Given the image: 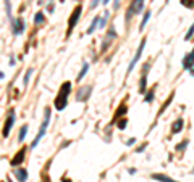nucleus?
Instances as JSON below:
<instances>
[{"mask_svg":"<svg viewBox=\"0 0 194 182\" xmlns=\"http://www.w3.org/2000/svg\"><path fill=\"white\" fill-rule=\"evenodd\" d=\"M70 94H71V82L66 81V82L62 84V87L58 90V95L55 99V108L58 110V111L65 110V106L68 105V95Z\"/></svg>","mask_w":194,"mask_h":182,"instance_id":"f257e3e1","label":"nucleus"},{"mask_svg":"<svg viewBox=\"0 0 194 182\" xmlns=\"http://www.w3.org/2000/svg\"><path fill=\"white\" fill-rule=\"evenodd\" d=\"M49 124H50V108H45V119H44V123L40 124L39 134H37V135H36V139L32 140V143H31V148H36V147H37V143H39L40 139L44 137V134H45V131H47V127H49Z\"/></svg>","mask_w":194,"mask_h":182,"instance_id":"f03ea898","label":"nucleus"},{"mask_svg":"<svg viewBox=\"0 0 194 182\" xmlns=\"http://www.w3.org/2000/svg\"><path fill=\"white\" fill-rule=\"evenodd\" d=\"M142 7H144V0H133L131 5H129V8L126 10V23H129V20H131L134 15L141 13Z\"/></svg>","mask_w":194,"mask_h":182,"instance_id":"7ed1b4c3","label":"nucleus"},{"mask_svg":"<svg viewBox=\"0 0 194 182\" xmlns=\"http://www.w3.org/2000/svg\"><path fill=\"white\" fill-rule=\"evenodd\" d=\"M81 11H83V7H81V5H78L75 10H73V13H71V16H70V20H68V34L73 31V28L76 26V23L79 21Z\"/></svg>","mask_w":194,"mask_h":182,"instance_id":"20e7f679","label":"nucleus"},{"mask_svg":"<svg viewBox=\"0 0 194 182\" xmlns=\"http://www.w3.org/2000/svg\"><path fill=\"white\" fill-rule=\"evenodd\" d=\"M146 40H147V39H142V40H141L139 47H138V52H136V55H134V57H133V60H131V63H129V66H128V73H131V71L134 69L136 63L139 61L141 55H142V50H144V47H146Z\"/></svg>","mask_w":194,"mask_h":182,"instance_id":"39448f33","label":"nucleus"},{"mask_svg":"<svg viewBox=\"0 0 194 182\" xmlns=\"http://www.w3.org/2000/svg\"><path fill=\"white\" fill-rule=\"evenodd\" d=\"M13 124H15V110H10L8 118H7L5 124H3V137H8V135H10Z\"/></svg>","mask_w":194,"mask_h":182,"instance_id":"423d86ee","label":"nucleus"},{"mask_svg":"<svg viewBox=\"0 0 194 182\" xmlns=\"http://www.w3.org/2000/svg\"><path fill=\"white\" fill-rule=\"evenodd\" d=\"M11 26H13V34H23L24 32V20L23 18H16V20L11 21Z\"/></svg>","mask_w":194,"mask_h":182,"instance_id":"0eeeda50","label":"nucleus"},{"mask_svg":"<svg viewBox=\"0 0 194 182\" xmlns=\"http://www.w3.org/2000/svg\"><path fill=\"white\" fill-rule=\"evenodd\" d=\"M147 71H149V63L144 64L142 68V76H141V84H139V94H146V84H147Z\"/></svg>","mask_w":194,"mask_h":182,"instance_id":"6e6552de","label":"nucleus"},{"mask_svg":"<svg viewBox=\"0 0 194 182\" xmlns=\"http://www.w3.org/2000/svg\"><path fill=\"white\" fill-rule=\"evenodd\" d=\"M193 60H194V52H189L183 60V68L188 69L191 76H193Z\"/></svg>","mask_w":194,"mask_h":182,"instance_id":"1a4fd4ad","label":"nucleus"},{"mask_svg":"<svg viewBox=\"0 0 194 182\" xmlns=\"http://www.w3.org/2000/svg\"><path fill=\"white\" fill-rule=\"evenodd\" d=\"M24 155H26V148L23 147L20 152L15 155V158H13V160L10 161V163H11V166H18V164H21V163L24 161Z\"/></svg>","mask_w":194,"mask_h":182,"instance_id":"9d476101","label":"nucleus"},{"mask_svg":"<svg viewBox=\"0 0 194 182\" xmlns=\"http://www.w3.org/2000/svg\"><path fill=\"white\" fill-rule=\"evenodd\" d=\"M117 37V32H115V29L112 28V29L109 31V34H107V37H105V42H104V45H102V50H105L107 49V45L112 42V39H115Z\"/></svg>","mask_w":194,"mask_h":182,"instance_id":"9b49d317","label":"nucleus"},{"mask_svg":"<svg viewBox=\"0 0 194 182\" xmlns=\"http://www.w3.org/2000/svg\"><path fill=\"white\" fill-rule=\"evenodd\" d=\"M15 176L16 179L20 182H26V179H28V172H26V169H15Z\"/></svg>","mask_w":194,"mask_h":182,"instance_id":"f8f14e48","label":"nucleus"},{"mask_svg":"<svg viewBox=\"0 0 194 182\" xmlns=\"http://www.w3.org/2000/svg\"><path fill=\"white\" fill-rule=\"evenodd\" d=\"M152 179L160 181V182H178V181H175V179H171V177L165 176V174H152Z\"/></svg>","mask_w":194,"mask_h":182,"instance_id":"ddd939ff","label":"nucleus"},{"mask_svg":"<svg viewBox=\"0 0 194 182\" xmlns=\"http://www.w3.org/2000/svg\"><path fill=\"white\" fill-rule=\"evenodd\" d=\"M181 129H183V119L178 118V119L173 123V126H171V132H173V134H178V132H181Z\"/></svg>","mask_w":194,"mask_h":182,"instance_id":"4468645a","label":"nucleus"},{"mask_svg":"<svg viewBox=\"0 0 194 182\" xmlns=\"http://www.w3.org/2000/svg\"><path fill=\"white\" fill-rule=\"evenodd\" d=\"M99 20H100V16L97 15L94 18V20H92V23H91V26L89 28H87V34H92V32H94L95 29H97V24H99Z\"/></svg>","mask_w":194,"mask_h":182,"instance_id":"2eb2a0df","label":"nucleus"},{"mask_svg":"<svg viewBox=\"0 0 194 182\" xmlns=\"http://www.w3.org/2000/svg\"><path fill=\"white\" fill-rule=\"evenodd\" d=\"M150 16H152V13H150V10L149 11H146L144 13V18H142V21H141V26H139V31H142L146 28V24H147V21L150 20Z\"/></svg>","mask_w":194,"mask_h":182,"instance_id":"dca6fc26","label":"nucleus"},{"mask_svg":"<svg viewBox=\"0 0 194 182\" xmlns=\"http://www.w3.org/2000/svg\"><path fill=\"white\" fill-rule=\"evenodd\" d=\"M87 69H89V64H87V63H84V64H83V69H81V73L78 74V79H76L78 82H81V81H83V78H84V76H86V73H87Z\"/></svg>","mask_w":194,"mask_h":182,"instance_id":"f3484780","label":"nucleus"},{"mask_svg":"<svg viewBox=\"0 0 194 182\" xmlns=\"http://www.w3.org/2000/svg\"><path fill=\"white\" fill-rule=\"evenodd\" d=\"M26 134H28V126L24 124V126L21 127V131H20V135H18V142H23V140H24Z\"/></svg>","mask_w":194,"mask_h":182,"instance_id":"a211bd4d","label":"nucleus"},{"mask_svg":"<svg viewBox=\"0 0 194 182\" xmlns=\"http://www.w3.org/2000/svg\"><path fill=\"white\" fill-rule=\"evenodd\" d=\"M44 20H45V15L42 13V11H39V13H36V16H34V23H36V24H39V23H42Z\"/></svg>","mask_w":194,"mask_h":182,"instance_id":"6ab92c4d","label":"nucleus"},{"mask_svg":"<svg viewBox=\"0 0 194 182\" xmlns=\"http://www.w3.org/2000/svg\"><path fill=\"white\" fill-rule=\"evenodd\" d=\"M5 8H7V16H8V20L13 21V16H11V3H10V0H5Z\"/></svg>","mask_w":194,"mask_h":182,"instance_id":"aec40b11","label":"nucleus"},{"mask_svg":"<svg viewBox=\"0 0 194 182\" xmlns=\"http://www.w3.org/2000/svg\"><path fill=\"white\" fill-rule=\"evenodd\" d=\"M31 74H32V68H29L24 74V79H23V84H24V85H28V82H29V79H31Z\"/></svg>","mask_w":194,"mask_h":182,"instance_id":"412c9836","label":"nucleus"},{"mask_svg":"<svg viewBox=\"0 0 194 182\" xmlns=\"http://www.w3.org/2000/svg\"><path fill=\"white\" fill-rule=\"evenodd\" d=\"M193 32H194V26H191L188 29V34L184 35V40H186V42H189V40L193 39Z\"/></svg>","mask_w":194,"mask_h":182,"instance_id":"4be33fe9","label":"nucleus"},{"mask_svg":"<svg viewBox=\"0 0 194 182\" xmlns=\"http://www.w3.org/2000/svg\"><path fill=\"white\" fill-rule=\"evenodd\" d=\"M152 100H154V89H150L149 94L146 95V102H152Z\"/></svg>","mask_w":194,"mask_h":182,"instance_id":"5701e85b","label":"nucleus"},{"mask_svg":"<svg viewBox=\"0 0 194 182\" xmlns=\"http://www.w3.org/2000/svg\"><path fill=\"white\" fill-rule=\"evenodd\" d=\"M188 143H189V140H183V142L179 143L178 147H176V150H184V148L188 147Z\"/></svg>","mask_w":194,"mask_h":182,"instance_id":"b1692460","label":"nucleus"},{"mask_svg":"<svg viewBox=\"0 0 194 182\" xmlns=\"http://www.w3.org/2000/svg\"><path fill=\"white\" fill-rule=\"evenodd\" d=\"M126 123H128L126 119H120L118 121V129H124L126 127Z\"/></svg>","mask_w":194,"mask_h":182,"instance_id":"393cba45","label":"nucleus"},{"mask_svg":"<svg viewBox=\"0 0 194 182\" xmlns=\"http://www.w3.org/2000/svg\"><path fill=\"white\" fill-rule=\"evenodd\" d=\"M181 3L184 7H189V8H193V0H181Z\"/></svg>","mask_w":194,"mask_h":182,"instance_id":"a878e982","label":"nucleus"},{"mask_svg":"<svg viewBox=\"0 0 194 182\" xmlns=\"http://www.w3.org/2000/svg\"><path fill=\"white\" fill-rule=\"evenodd\" d=\"M100 0H92V2H91V8H95V7H97V3H99Z\"/></svg>","mask_w":194,"mask_h":182,"instance_id":"bb28decb","label":"nucleus"},{"mask_svg":"<svg viewBox=\"0 0 194 182\" xmlns=\"http://www.w3.org/2000/svg\"><path fill=\"white\" fill-rule=\"evenodd\" d=\"M136 142V139H129V140H128V143H126V145H133V143H134Z\"/></svg>","mask_w":194,"mask_h":182,"instance_id":"cd10ccee","label":"nucleus"},{"mask_svg":"<svg viewBox=\"0 0 194 182\" xmlns=\"http://www.w3.org/2000/svg\"><path fill=\"white\" fill-rule=\"evenodd\" d=\"M109 2H110V0H104L102 3H104V5H109Z\"/></svg>","mask_w":194,"mask_h":182,"instance_id":"c85d7f7f","label":"nucleus"},{"mask_svg":"<svg viewBox=\"0 0 194 182\" xmlns=\"http://www.w3.org/2000/svg\"><path fill=\"white\" fill-rule=\"evenodd\" d=\"M2 78H3V73H2V71H0V79H2Z\"/></svg>","mask_w":194,"mask_h":182,"instance_id":"c756f323","label":"nucleus"},{"mask_svg":"<svg viewBox=\"0 0 194 182\" xmlns=\"http://www.w3.org/2000/svg\"><path fill=\"white\" fill-rule=\"evenodd\" d=\"M63 182H70V181H68V179H63Z\"/></svg>","mask_w":194,"mask_h":182,"instance_id":"7c9ffc66","label":"nucleus"},{"mask_svg":"<svg viewBox=\"0 0 194 182\" xmlns=\"http://www.w3.org/2000/svg\"><path fill=\"white\" fill-rule=\"evenodd\" d=\"M165 2H170V0H165Z\"/></svg>","mask_w":194,"mask_h":182,"instance_id":"2f4dec72","label":"nucleus"},{"mask_svg":"<svg viewBox=\"0 0 194 182\" xmlns=\"http://www.w3.org/2000/svg\"><path fill=\"white\" fill-rule=\"evenodd\" d=\"M8 182H11V181H10V179H8Z\"/></svg>","mask_w":194,"mask_h":182,"instance_id":"473e14b6","label":"nucleus"}]
</instances>
